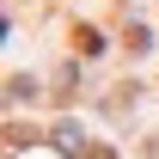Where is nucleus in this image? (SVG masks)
I'll return each mask as SVG.
<instances>
[{
    "instance_id": "nucleus-1",
    "label": "nucleus",
    "mask_w": 159,
    "mask_h": 159,
    "mask_svg": "<svg viewBox=\"0 0 159 159\" xmlns=\"http://www.w3.org/2000/svg\"><path fill=\"white\" fill-rule=\"evenodd\" d=\"M74 49H80V55H98V49H104V37L92 31V25H74Z\"/></svg>"
},
{
    "instance_id": "nucleus-2",
    "label": "nucleus",
    "mask_w": 159,
    "mask_h": 159,
    "mask_svg": "<svg viewBox=\"0 0 159 159\" xmlns=\"http://www.w3.org/2000/svg\"><path fill=\"white\" fill-rule=\"evenodd\" d=\"M86 159H110V147H86Z\"/></svg>"
}]
</instances>
